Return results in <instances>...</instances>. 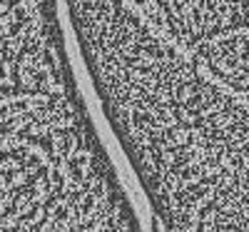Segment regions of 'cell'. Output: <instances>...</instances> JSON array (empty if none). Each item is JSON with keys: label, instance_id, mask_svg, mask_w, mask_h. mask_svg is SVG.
<instances>
[{"label": "cell", "instance_id": "obj_1", "mask_svg": "<svg viewBox=\"0 0 249 232\" xmlns=\"http://www.w3.org/2000/svg\"><path fill=\"white\" fill-rule=\"evenodd\" d=\"M0 232H147L77 88L55 0H0Z\"/></svg>", "mask_w": 249, "mask_h": 232}]
</instances>
